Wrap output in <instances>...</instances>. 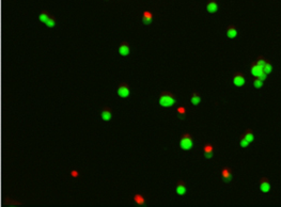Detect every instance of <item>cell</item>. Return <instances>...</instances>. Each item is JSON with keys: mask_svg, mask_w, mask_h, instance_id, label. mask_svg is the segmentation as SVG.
<instances>
[{"mask_svg": "<svg viewBox=\"0 0 281 207\" xmlns=\"http://www.w3.org/2000/svg\"><path fill=\"white\" fill-rule=\"evenodd\" d=\"M174 103H175V99L169 94L161 95L160 98H159V105L163 107H171L174 105Z\"/></svg>", "mask_w": 281, "mask_h": 207, "instance_id": "obj_1", "label": "cell"}, {"mask_svg": "<svg viewBox=\"0 0 281 207\" xmlns=\"http://www.w3.org/2000/svg\"><path fill=\"white\" fill-rule=\"evenodd\" d=\"M180 146L184 150V151H188L193 147V140L188 135H185L182 138L181 142H180Z\"/></svg>", "mask_w": 281, "mask_h": 207, "instance_id": "obj_2", "label": "cell"}, {"mask_svg": "<svg viewBox=\"0 0 281 207\" xmlns=\"http://www.w3.org/2000/svg\"><path fill=\"white\" fill-rule=\"evenodd\" d=\"M39 19L41 20L42 23H44L46 26H47V27H49V28L55 27V25H56V21H55L54 18L49 17V16H48L47 14H45V13L41 14V15L39 16Z\"/></svg>", "mask_w": 281, "mask_h": 207, "instance_id": "obj_3", "label": "cell"}, {"mask_svg": "<svg viewBox=\"0 0 281 207\" xmlns=\"http://www.w3.org/2000/svg\"><path fill=\"white\" fill-rule=\"evenodd\" d=\"M118 95L122 98H125L129 95V89L126 86H121L118 89Z\"/></svg>", "mask_w": 281, "mask_h": 207, "instance_id": "obj_4", "label": "cell"}, {"mask_svg": "<svg viewBox=\"0 0 281 207\" xmlns=\"http://www.w3.org/2000/svg\"><path fill=\"white\" fill-rule=\"evenodd\" d=\"M153 20V15L151 12H147L145 11L144 13H143V16H142V21L144 25H150V24L152 23Z\"/></svg>", "mask_w": 281, "mask_h": 207, "instance_id": "obj_5", "label": "cell"}, {"mask_svg": "<svg viewBox=\"0 0 281 207\" xmlns=\"http://www.w3.org/2000/svg\"><path fill=\"white\" fill-rule=\"evenodd\" d=\"M245 82H246L245 78H244L242 75H236L233 79V84H235L236 87H243L245 84Z\"/></svg>", "mask_w": 281, "mask_h": 207, "instance_id": "obj_6", "label": "cell"}, {"mask_svg": "<svg viewBox=\"0 0 281 207\" xmlns=\"http://www.w3.org/2000/svg\"><path fill=\"white\" fill-rule=\"evenodd\" d=\"M221 175H222V179H223L224 182H229L232 180V174L231 172L229 171L228 169H223L221 172Z\"/></svg>", "mask_w": 281, "mask_h": 207, "instance_id": "obj_7", "label": "cell"}, {"mask_svg": "<svg viewBox=\"0 0 281 207\" xmlns=\"http://www.w3.org/2000/svg\"><path fill=\"white\" fill-rule=\"evenodd\" d=\"M262 73H263V70H262V67L259 66L258 64H256V65H253L251 67V74L253 75L254 77H259Z\"/></svg>", "mask_w": 281, "mask_h": 207, "instance_id": "obj_8", "label": "cell"}, {"mask_svg": "<svg viewBox=\"0 0 281 207\" xmlns=\"http://www.w3.org/2000/svg\"><path fill=\"white\" fill-rule=\"evenodd\" d=\"M207 10L209 13H215V12H217V10H218L217 3L214 2V1H211V2L207 5Z\"/></svg>", "mask_w": 281, "mask_h": 207, "instance_id": "obj_9", "label": "cell"}, {"mask_svg": "<svg viewBox=\"0 0 281 207\" xmlns=\"http://www.w3.org/2000/svg\"><path fill=\"white\" fill-rule=\"evenodd\" d=\"M260 188H261V191L264 192V193H266V192H268V191L270 190V185H269V182H268L267 180L264 179L263 182H261Z\"/></svg>", "mask_w": 281, "mask_h": 207, "instance_id": "obj_10", "label": "cell"}, {"mask_svg": "<svg viewBox=\"0 0 281 207\" xmlns=\"http://www.w3.org/2000/svg\"><path fill=\"white\" fill-rule=\"evenodd\" d=\"M203 150H204V156H205L207 158H211L212 156H213L214 149H213L212 145H205Z\"/></svg>", "mask_w": 281, "mask_h": 207, "instance_id": "obj_11", "label": "cell"}, {"mask_svg": "<svg viewBox=\"0 0 281 207\" xmlns=\"http://www.w3.org/2000/svg\"><path fill=\"white\" fill-rule=\"evenodd\" d=\"M119 52H120L121 56L126 57L129 54V47L127 45H125V44L124 45H121L120 48H119Z\"/></svg>", "mask_w": 281, "mask_h": 207, "instance_id": "obj_12", "label": "cell"}, {"mask_svg": "<svg viewBox=\"0 0 281 207\" xmlns=\"http://www.w3.org/2000/svg\"><path fill=\"white\" fill-rule=\"evenodd\" d=\"M227 35H228V38H234L236 35H237V31H236L235 28L231 27V28H229V29H228Z\"/></svg>", "mask_w": 281, "mask_h": 207, "instance_id": "obj_13", "label": "cell"}, {"mask_svg": "<svg viewBox=\"0 0 281 207\" xmlns=\"http://www.w3.org/2000/svg\"><path fill=\"white\" fill-rule=\"evenodd\" d=\"M177 193L179 194V196H184V194L186 193V187L184 186L183 184L177 185Z\"/></svg>", "mask_w": 281, "mask_h": 207, "instance_id": "obj_14", "label": "cell"}, {"mask_svg": "<svg viewBox=\"0 0 281 207\" xmlns=\"http://www.w3.org/2000/svg\"><path fill=\"white\" fill-rule=\"evenodd\" d=\"M101 117H102V119L104 120V121H109V120L111 119V113H110V111L104 110L102 113H101Z\"/></svg>", "mask_w": 281, "mask_h": 207, "instance_id": "obj_15", "label": "cell"}, {"mask_svg": "<svg viewBox=\"0 0 281 207\" xmlns=\"http://www.w3.org/2000/svg\"><path fill=\"white\" fill-rule=\"evenodd\" d=\"M134 200H135V202H136V204H138V205H144V203H145L143 196H140V194H137V196H135Z\"/></svg>", "mask_w": 281, "mask_h": 207, "instance_id": "obj_16", "label": "cell"}, {"mask_svg": "<svg viewBox=\"0 0 281 207\" xmlns=\"http://www.w3.org/2000/svg\"><path fill=\"white\" fill-rule=\"evenodd\" d=\"M200 100H201V98H200V97L198 96L197 94H193V97H191V104H193V105H195V106L199 105V104H200Z\"/></svg>", "mask_w": 281, "mask_h": 207, "instance_id": "obj_17", "label": "cell"}, {"mask_svg": "<svg viewBox=\"0 0 281 207\" xmlns=\"http://www.w3.org/2000/svg\"><path fill=\"white\" fill-rule=\"evenodd\" d=\"M262 70H263V73H264V74L267 75V74H269V73L272 72L273 68H272V65H270V64L265 63V65L263 66V68H262Z\"/></svg>", "mask_w": 281, "mask_h": 207, "instance_id": "obj_18", "label": "cell"}, {"mask_svg": "<svg viewBox=\"0 0 281 207\" xmlns=\"http://www.w3.org/2000/svg\"><path fill=\"white\" fill-rule=\"evenodd\" d=\"M185 114H186L185 108H184V107H180V108L177 109V115H179L181 119H183V117H185Z\"/></svg>", "mask_w": 281, "mask_h": 207, "instance_id": "obj_19", "label": "cell"}, {"mask_svg": "<svg viewBox=\"0 0 281 207\" xmlns=\"http://www.w3.org/2000/svg\"><path fill=\"white\" fill-rule=\"evenodd\" d=\"M244 139H246L249 143H251V142L253 141V135H252L251 133H247L245 135V138H244Z\"/></svg>", "mask_w": 281, "mask_h": 207, "instance_id": "obj_20", "label": "cell"}, {"mask_svg": "<svg viewBox=\"0 0 281 207\" xmlns=\"http://www.w3.org/2000/svg\"><path fill=\"white\" fill-rule=\"evenodd\" d=\"M254 88H262V86H263V81L261 80V79L258 78V80H254Z\"/></svg>", "mask_w": 281, "mask_h": 207, "instance_id": "obj_21", "label": "cell"}, {"mask_svg": "<svg viewBox=\"0 0 281 207\" xmlns=\"http://www.w3.org/2000/svg\"><path fill=\"white\" fill-rule=\"evenodd\" d=\"M248 144H249V142H248L246 139H242V140H240V146H242V147L248 146Z\"/></svg>", "mask_w": 281, "mask_h": 207, "instance_id": "obj_22", "label": "cell"}, {"mask_svg": "<svg viewBox=\"0 0 281 207\" xmlns=\"http://www.w3.org/2000/svg\"><path fill=\"white\" fill-rule=\"evenodd\" d=\"M265 63H266V62H265V61H264V60H260V61H259V62H258V63H256V64H258L259 66H261V67L263 68V66L265 65Z\"/></svg>", "mask_w": 281, "mask_h": 207, "instance_id": "obj_23", "label": "cell"}, {"mask_svg": "<svg viewBox=\"0 0 281 207\" xmlns=\"http://www.w3.org/2000/svg\"><path fill=\"white\" fill-rule=\"evenodd\" d=\"M72 175H73V176H77L78 173H77V172H72Z\"/></svg>", "mask_w": 281, "mask_h": 207, "instance_id": "obj_24", "label": "cell"}]
</instances>
